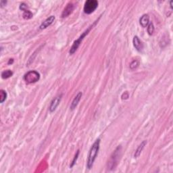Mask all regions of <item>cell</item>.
<instances>
[{"mask_svg": "<svg viewBox=\"0 0 173 173\" xmlns=\"http://www.w3.org/2000/svg\"><path fill=\"white\" fill-rule=\"evenodd\" d=\"M121 146H118V147L115 149L114 152L112 153V154L111 155L110 158L107 162V168L109 170H113L116 168L117 164H118L119 159H120V156L121 155Z\"/></svg>", "mask_w": 173, "mask_h": 173, "instance_id": "obj_2", "label": "cell"}, {"mask_svg": "<svg viewBox=\"0 0 173 173\" xmlns=\"http://www.w3.org/2000/svg\"><path fill=\"white\" fill-rule=\"evenodd\" d=\"M74 4L72 2H69L66 5V6L65 7L62 13H61V17L62 18H66V17H68L69 15L72 14L73 9H74Z\"/></svg>", "mask_w": 173, "mask_h": 173, "instance_id": "obj_7", "label": "cell"}, {"mask_svg": "<svg viewBox=\"0 0 173 173\" xmlns=\"http://www.w3.org/2000/svg\"><path fill=\"white\" fill-rule=\"evenodd\" d=\"M98 6V1L97 0H87L84 5V12L86 14L93 13L97 9Z\"/></svg>", "mask_w": 173, "mask_h": 173, "instance_id": "obj_5", "label": "cell"}, {"mask_svg": "<svg viewBox=\"0 0 173 173\" xmlns=\"http://www.w3.org/2000/svg\"><path fill=\"white\" fill-rule=\"evenodd\" d=\"M139 66V61L137 60H133L130 64V70H134Z\"/></svg>", "mask_w": 173, "mask_h": 173, "instance_id": "obj_17", "label": "cell"}, {"mask_svg": "<svg viewBox=\"0 0 173 173\" xmlns=\"http://www.w3.org/2000/svg\"><path fill=\"white\" fill-rule=\"evenodd\" d=\"M55 20V16H50L49 18H47L45 20H44L42 24L40 25V29H45V28H47L48 26H49L53 22V21Z\"/></svg>", "mask_w": 173, "mask_h": 173, "instance_id": "obj_8", "label": "cell"}, {"mask_svg": "<svg viewBox=\"0 0 173 173\" xmlns=\"http://www.w3.org/2000/svg\"><path fill=\"white\" fill-rule=\"evenodd\" d=\"M140 24L142 27L145 28L146 26H147L148 24L149 23V17L148 14H143L139 19Z\"/></svg>", "mask_w": 173, "mask_h": 173, "instance_id": "obj_11", "label": "cell"}, {"mask_svg": "<svg viewBox=\"0 0 173 173\" xmlns=\"http://www.w3.org/2000/svg\"><path fill=\"white\" fill-rule=\"evenodd\" d=\"M20 9H22L23 11H25L27 9V5H26V4H25L24 3H22V4L20 5Z\"/></svg>", "mask_w": 173, "mask_h": 173, "instance_id": "obj_19", "label": "cell"}, {"mask_svg": "<svg viewBox=\"0 0 173 173\" xmlns=\"http://www.w3.org/2000/svg\"><path fill=\"white\" fill-rule=\"evenodd\" d=\"M13 61H14V60H13V59H9V61L8 64H10V63L11 64V63H13Z\"/></svg>", "mask_w": 173, "mask_h": 173, "instance_id": "obj_21", "label": "cell"}, {"mask_svg": "<svg viewBox=\"0 0 173 173\" xmlns=\"http://www.w3.org/2000/svg\"><path fill=\"white\" fill-rule=\"evenodd\" d=\"M146 144H147V141H143L139 146H138L137 149H136L135 152H134V157H135V158H137V157H138L140 155H141L142 151H143V149H144V147H145Z\"/></svg>", "mask_w": 173, "mask_h": 173, "instance_id": "obj_12", "label": "cell"}, {"mask_svg": "<svg viewBox=\"0 0 173 173\" xmlns=\"http://www.w3.org/2000/svg\"><path fill=\"white\" fill-rule=\"evenodd\" d=\"M147 30L149 35H151L153 33V32H154V26H153V24L152 22L149 23V24L147 25Z\"/></svg>", "mask_w": 173, "mask_h": 173, "instance_id": "obj_16", "label": "cell"}, {"mask_svg": "<svg viewBox=\"0 0 173 173\" xmlns=\"http://www.w3.org/2000/svg\"><path fill=\"white\" fill-rule=\"evenodd\" d=\"M6 3H7L6 1H0V5H1V7L4 6V5H5V4H6Z\"/></svg>", "mask_w": 173, "mask_h": 173, "instance_id": "obj_20", "label": "cell"}, {"mask_svg": "<svg viewBox=\"0 0 173 173\" xmlns=\"http://www.w3.org/2000/svg\"><path fill=\"white\" fill-rule=\"evenodd\" d=\"M97 22V21H95V22L93 23V24H91V26H89V28H87V29H86L84 31L82 32V34L80 35L79 37L76 40V41H74V43H73V45H72V47H71L70 49V51H69V53H70V54H73L74 52H76V51L77 50V49L78 48V47H79L80 43H82V40L84 39V38L85 37V36L87 35L88 34H89V32H90V30H91V29L93 27L94 25L95 24V23Z\"/></svg>", "mask_w": 173, "mask_h": 173, "instance_id": "obj_3", "label": "cell"}, {"mask_svg": "<svg viewBox=\"0 0 173 173\" xmlns=\"http://www.w3.org/2000/svg\"><path fill=\"white\" fill-rule=\"evenodd\" d=\"M12 75H13V72L12 71H11L10 70H4L1 72V77L4 78V79H6V78L11 77Z\"/></svg>", "mask_w": 173, "mask_h": 173, "instance_id": "obj_13", "label": "cell"}, {"mask_svg": "<svg viewBox=\"0 0 173 173\" xmlns=\"http://www.w3.org/2000/svg\"><path fill=\"white\" fill-rule=\"evenodd\" d=\"M61 97H62V95H57V97H55L54 99L51 101V102L50 103V105H49V109L50 111V112H53L56 109V108L58 106L59 103H60L61 99Z\"/></svg>", "mask_w": 173, "mask_h": 173, "instance_id": "obj_6", "label": "cell"}, {"mask_svg": "<svg viewBox=\"0 0 173 173\" xmlns=\"http://www.w3.org/2000/svg\"><path fill=\"white\" fill-rule=\"evenodd\" d=\"M7 98V93L6 91L3 89H1L0 91V102L3 103Z\"/></svg>", "mask_w": 173, "mask_h": 173, "instance_id": "obj_14", "label": "cell"}, {"mask_svg": "<svg viewBox=\"0 0 173 173\" xmlns=\"http://www.w3.org/2000/svg\"><path fill=\"white\" fill-rule=\"evenodd\" d=\"M99 146H100V139H97L94 142L91 149H90L87 157V161H86V167L89 170L91 169L93 166L94 162H95L96 157L98 155V152H99Z\"/></svg>", "mask_w": 173, "mask_h": 173, "instance_id": "obj_1", "label": "cell"}, {"mask_svg": "<svg viewBox=\"0 0 173 173\" xmlns=\"http://www.w3.org/2000/svg\"><path fill=\"white\" fill-rule=\"evenodd\" d=\"M170 7L171 8H172V1H170Z\"/></svg>", "mask_w": 173, "mask_h": 173, "instance_id": "obj_22", "label": "cell"}, {"mask_svg": "<svg viewBox=\"0 0 173 173\" xmlns=\"http://www.w3.org/2000/svg\"><path fill=\"white\" fill-rule=\"evenodd\" d=\"M78 155H79V150H78L77 151H76V153L75 154V155H74V159H73L72 162V163H71V164H70V167H71V168H72V166H74V165L75 164L76 160H77V159H78Z\"/></svg>", "mask_w": 173, "mask_h": 173, "instance_id": "obj_18", "label": "cell"}, {"mask_svg": "<svg viewBox=\"0 0 173 173\" xmlns=\"http://www.w3.org/2000/svg\"><path fill=\"white\" fill-rule=\"evenodd\" d=\"M132 43H133L134 47L137 51H141L143 48V44L142 41L139 39V38L137 36H134L132 40Z\"/></svg>", "mask_w": 173, "mask_h": 173, "instance_id": "obj_9", "label": "cell"}, {"mask_svg": "<svg viewBox=\"0 0 173 173\" xmlns=\"http://www.w3.org/2000/svg\"><path fill=\"white\" fill-rule=\"evenodd\" d=\"M40 78V74L38 72L35 70L29 71L26 73L24 76V80L26 82V83L31 84L37 82Z\"/></svg>", "mask_w": 173, "mask_h": 173, "instance_id": "obj_4", "label": "cell"}, {"mask_svg": "<svg viewBox=\"0 0 173 173\" xmlns=\"http://www.w3.org/2000/svg\"><path fill=\"white\" fill-rule=\"evenodd\" d=\"M82 95V93L80 91V92H78V93H77V95L74 97V98L73 99V100L72 101V103H71V104H70V109L73 110V109H74L76 108V107L77 106L78 103H79L80 99H81Z\"/></svg>", "mask_w": 173, "mask_h": 173, "instance_id": "obj_10", "label": "cell"}, {"mask_svg": "<svg viewBox=\"0 0 173 173\" xmlns=\"http://www.w3.org/2000/svg\"><path fill=\"white\" fill-rule=\"evenodd\" d=\"M33 16L32 13L28 9H26V10L24 11V13H23V18L24 19H30Z\"/></svg>", "mask_w": 173, "mask_h": 173, "instance_id": "obj_15", "label": "cell"}]
</instances>
